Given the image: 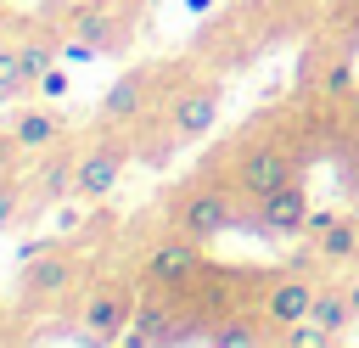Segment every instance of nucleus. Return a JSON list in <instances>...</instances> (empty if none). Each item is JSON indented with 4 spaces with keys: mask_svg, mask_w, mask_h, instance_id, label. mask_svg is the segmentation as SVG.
<instances>
[{
    "mask_svg": "<svg viewBox=\"0 0 359 348\" xmlns=\"http://www.w3.org/2000/svg\"><path fill=\"white\" fill-rule=\"evenodd\" d=\"M123 6H129V0H84V6H73V17L62 22V34H73V39L95 45V56H107V51H118V45L129 39Z\"/></svg>",
    "mask_w": 359,
    "mask_h": 348,
    "instance_id": "12",
    "label": "nucleus"
},
{
    "mask_svg": "<svg viewBox=\"0 0 359 348\" xmlns=\"http://www.w3.org/2000/svg\"><path fill=\"white\" fill-rule=\"evenodd\" d=\"M219 112H224V73L196 67V62H185V67H180V62H163L157 107H151L140 123H151V129L180 152V146H196L202 135H213Z\"/></svg>",
    "mask_w": 359,
    "mask_h": 348,
    "instance_id": "1",
    "label": "nucleus"
},
{
    "mask_svg": "<svg viewBox=\"0 0 359 348\" xmlns=\"http://www.w3.org/2000/svg\"><path fill=\"white\" fill-rule=\"evenodd\" d=\"M73 196V135L28 163V208H56Z\"/></svg>",
    "mask_w": 359,
    "mask_h": 348,
    "instance_id": "13",
    "label": "nucleus"
},
{
    "mask_svg": "<svg viewBox=\"0 0 359 348\" xmlns=\"http://www.w3.org/2000/svg\"><path fill=\"white\" fill-rule=\"evenodd\" d=\"M314 292H320V264L314 258L309 264H280V269L264 275V286H258V320H264L269 342H280V331H292V326H303L314 314Z\"/></svg>",
    "mask_w": 359,
    "mask_h": 348,
    "instance_id": "7",
    "label": "nucleus"
},
{
    "mask_svg": "<svg viewBox=\"0 0 359 348\" xmlns=\"http://www.w3.org/2000/svg\"><path fill=\"white\" fill-rule=\"evenodd\" d=\"M6 22H11V0H0V28H6Z\"/></svg>",
    "mask_w": 359,
    "mask_h": 348,
    "instance_id": "23",
    "label": "nucleus"
},
{
    "mask_svg": "<svg viewBox=\"0 0 359 348\" xmlns=\"http://www.w3.org/2000/svg\"><path fill=\"white\" fill-rule=\"evenodd\" d=\"M129 6H146V0H129Z\"/></svg>",
    "mask_w": 359,
    "mask_h": 348,
    "instance_id": "24",
    "label": "nucleus"
},
{
    "mask_svg": "<svg viewBox=\"0 0 359 348\" xmlns=\"http://www.w3.org/2000/svg\"><path fill=\"white\" fill-rule=\"evenodd\" d=\"M241 219V202H236V191L224 185V180H213V174H185L180 185H168V196H163V225L168 230H180V236H191V241H219L230 225Z\"/></svg>",
    "mask_w": 359,
    "mask_h": 348,
    "instance_id": "4",
    "label": "nucleus"
},
{
    "mask_svg": "<svg viewBox=\"0 0 359 348\" xmlns=\"http://www.w3.org/2000/svg\"><path fill=\"white\" fill-rule=\"evenodd\" d=\"M309 185H303V174L297 180H286L280 191H269V196H258L247 213H241V225L252 230V236H269V241H292V236H303L309 230Z\"/></svg>",
    "mask_w": 359,
    "mask_h": 348,
    "instance_id": "10",
    "label": "nucleus"
},
{
    "mask_svg": "<svg viewBox=\"0 0 359 348\" xmlns=\"http://www.w3.org/2000/svg\"><path fill=\"white\" fill-rule=\"evenodd\" d=\"M22 213H28V168L0 174V230H11Z\"/></svg>",
    "mask_w": 359,
    "mask_h": 348,
    "instance_id": "17",
    "label": "nucleus"
},
{
    "mask_svg": "<svg viewBox=\"0 0 359 348\" xmlns=\"http://www.w3.org/2000/svg\"><path fill=\"white\" fill-rule=\"evenodd\" d=\"M6 129L17 135V146L28 152V163H34L39 152H50L56 140H67V118L56 112V101H39V95L17 101V112H11V123H6Z\"/></svg>",
    "mask_w": 359,
    "mask_h": 348,
    "instance_id": "14",
    "label": "nucleus"
},
{
    "mask_svg": "<svg viewBox=\"0 0 359 348\" xmlns=\"http://www.w3.org/2000/svg\"><path fill=\"white\" fill-rule=\"evenodd\" d=\"M342 286H348V303H353V314H359V269H348V275H342Z\"/></svg>",
    "mask_w": 359,
    "mask_h": 348,
    "instance_id": "20",
    "label": "nucleus"
},
{
    "mask_svg": "<svg viewBox=\"0 0 359 348\" xmlns=\"http://www.w3.org/2000/svg\"><path fill=\"white\" fill-rule=\"evenodd\" d=\"M202 269H208L202 241H191V236H180V230H168V225H163V236H157V241L146 247V258H140V286H168V292H185Z\"/></svg>",
    "mask_w": 359,
    "mask_h": 348,
    "instance_id": "8",
    "label": "nucleus"
},
{
    "mask_svg": "<svg viewBox=\"0 0 359 348\" xmlns=\"http://www.w3.org/2000/svg\"><path fill=\"white\" fill-rule=\"evenodd\" d=\"M303 135H292V129H252V135H241L236 140V157H230V191H236V202H241V213L258 202V196H269V191H280L286 180H297L303 174V163H309V146H297Z\"/></svg>",
    "mask_w": 359,
    "mask_h": 348,
    "instance_id": "2",
    "label": "nucleus"
},
{
    "mask_svg": "<svg viewBox=\"0 0 359 348\" xmlns=\"http://www.w3.org/2000/svg\"><path fill=\"white\" fill-rule=\"evenodd\" d=\"M135 292L140 281H123V275H90L84 292L73 297V331L90 337V342H123L129 320H135Z\"/></svg>",
    "mask_w": 359,
    "mask_h": 348,
    "instance_id": "6",
    "label": "nucleus"
},
{
    "mask_svg": "<svg viewBox=\"0 0 359 348\" xmlns=\"http://www.w3.org/2000/svg\"><path fill=\"white\" fill-rule=\"evenodd\" d=\"M34 95H39V101H56V107H62V101L73 95V73H67V62H50V67H45V73L34 79Z\"/></svg>",
    "mask_w": 359,
    "mask_h": 348,
    "instance_id": "18",
    "label": "nucleus"
},
{
    "mask_svg": "<svg viewBox=\"0 0 359 348\" xmlns=\"http://www.w3.org/2000/svg\"><path fill=\"white\" fill-rule=\"evenodd\" d=\"M129 163H135L129 129H112V123L84 129V140H73V202H84V208L107 202Z\"/></svg>",
    "mask_w": 359,
    "mask_h": 348,
    "instance_id": "5",
    "label": "nucleus"
},
{
    "mask_svg": "<svg viewBox=\"0 0 359 348\" xmlns=\"http://www.w3.org/2000/svg\"><path fill=\"white\" fill-rule=\"evenodd\" d=\"M213 6H219V0H185V11H191V17H213Z\"/></svg>",
    "mask_w": 359,
    "mask_h": 348,
    "instance_id": "21",
    "label": "nucleus"
},
{
    "mask_svg": "<svg viewBox=\"0 0 359 348\" xmlns=\"http://www.w3.org/2000/svg\"><path fill=\"white\" fill-rule=\"evenodd\" d=\"M309 320H320L337 342L359 326V314H353V303H348V286H342V275H320V292H314V314Z\"/></svg>",
    "mask_w": 359,
    "mask_h": 348,
    "instance_id": "15",
    "label": "nucleus"
},
{
    "mask_svg": "<svg viewBox=\"0 0 359 348\" xmlns=\"http://www.w3.org/2000/svg\"><path fill=\"white\" fill-rule=\"evenodd\" d=\"M90 281V264L84 253L56 236L50 247H39L34 258H22V275H17V309L22 314H56V309H73V297L84 292Z\"/></svg>",
    "mask_w": 359,
    "mask_h": 348,
    "instance_id": "3",
    "label": "nucleus"
},
{
    "mask_svg": "<svg viewBox=\"0 0 359 348\" xmlns=\"http://www.w3.org/2000/svg\"><path fill=\"white\" fill-rule=\"evenodd\" d=\"M309 258L331 275L359 269V213H337V208H314L309 213Z\"/></svg>",
    "mask_w": 359,
    "mask_h": 348,
    "instance_id": "11",
    "label": "nucleus"
},
{
    "mask_svg": "<svg viewBox=\"0 0 359 348\" xmlns=\"http://www.w3.org/2000/svg\"><path fill=\"white\" fill-rule=\"evenodd\" d=\"M157 90H163V62H140V67H123L107 90V101L95 107V123H112V129H135L151 107H157Z\"/></svg>",
    "mask_w": 359,
    "mask_h": 348,
    "instance_id": "9",
    "label": "nucleus"
},
{
    "mask_svg": "<svg viewBox=\"0 0 359 348\" xmlns=\"http://www.w3.org/2000/svg\"><path fill=\"white\" fill-rule=\"evenodd\" d=\"M337 337L320 326V320H303V326H292V331H280V348H331Z\"/></svg>",
    "mask_w": 359,
    "mask_h": 348,
    "instance_id": "19",
    "label": "nucleus"
},
{
    "mask_svg": "<svg viewBox=\"0 0 359 348\" xmlns=\"http://www.w3.org/2000/svg\"><path fill=\"white\" fill-rule=\"evenodd\" d=\"M348 129L359 135V90H348Z\"/></svg>",
    "mask_w": 359,
    "mask_h": 348,
    "instance_id": "22",
    "label": "nucleus"
},
{
    "mask_svg": "<svg viewBox=\"0 0 359 348\" xmlns=\"http://www.w3.org/2000/svg\"><path fill=\"white\" fill-rule=\"evenodd\" d=\"M28 95H34V73H28V62H22L17 28L6 22V28H0V101L17 107V101H28Z\"/></svg>",
    "mask_w": 359,
    "mask_h": 348,
    "instance_id": "16",
    "label": "nucleus"
}]
</instances>
